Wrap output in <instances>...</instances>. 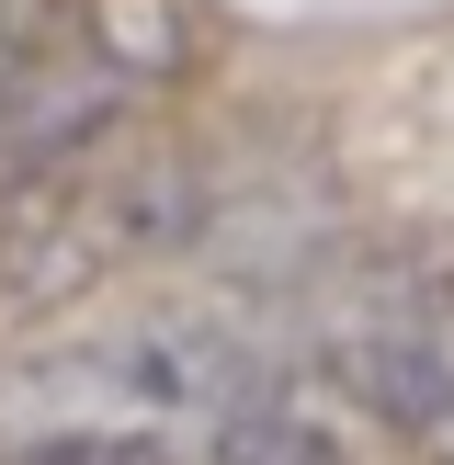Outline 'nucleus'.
Instances as JSON below:
<instances>
[{"mask_svg":"<svg viewBox=\"0 0 454 465\" xmlns=\"http://www.w3.org/2000/svg\"><path fill=\"white\" fill-rule=\"evenodd\" d=\"M216 465H352V454H340L318 420H295V409H239L227 443H216Z\"/></svg>","mask_w":454,"mask_h":465,"instance_id":"obj_1","label":"nucleus"},{"mask_svg":"<svg viewBox=\"0 0 454 465\" xmlns=\"http://www.w3.org/2000/svg\"><path fill=\"white\" fill-rule=\"evenodd\" d=\"M12 465H171L159 443H136V431H68V443H35Z\"/></svg>","mask_w":454,"mask_h":465,"instance_id":"obj_2","label":"nucleus"}]
</instances>
